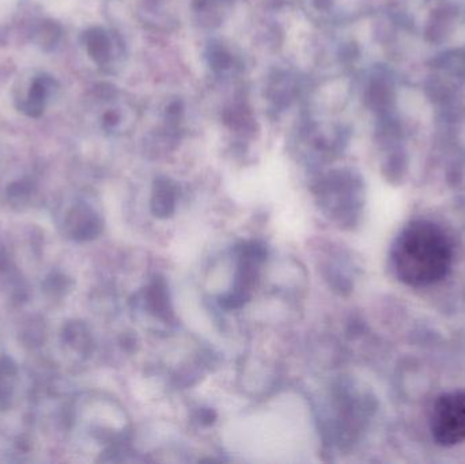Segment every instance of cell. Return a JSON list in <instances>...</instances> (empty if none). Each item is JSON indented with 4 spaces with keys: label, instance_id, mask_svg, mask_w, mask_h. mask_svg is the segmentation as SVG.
I'll return each mask as SVG.
<instances>
[{
    "label": "cell",
    "instance_id": "cell-1",
    "mask_svg": "<svg viewBox=\"0 0 465 464\" xmlns=\"http://www.w3.org/2000/svg\"><path fill=\"white\" fill-rule=\"evenodd\" d=\"M396 274L406 285L426 288L448 277L453 248L444 229L431 221L409 223L393 248Z\"/></svg>",
    "mask_w": 465,
    "mask_h": 464
},
{
    "label": "cell",
    "instance_id": "cell-2",
    "mask_svg": "<svg viewBox=\"0 0 465 464\" xmlns=\"http://www.w3.org/2000/svg\"><path fill=\"white\" fill-rule=\"evenodd\" d=\"M430 430L442 447H453L465 441V391L440 395L430 414Z\"/></svg>",
    "mask_w": 465,
    "mask_h": 464
},
{
    "label": "cell",
    "instance_id": "cell-4",
    "mask_svg": "<svg viewBox=\"0 0 465 464\" xmlns=\"http://www.w3.org/2000/svg\"><path fill=\"white\" fill-rule=\"evenodd\" d=\"M16 370L11 361L0 360V410H5L13 400Z\"/></svg>",
    "mask_w": 465,
    "mask_h": 464
},
{
    "label": "cell",
    "instance_id": "cell-3",
    "mask_svg": "<svg viewBox=\"0 0 465 464\" xmlns=\"http://www.w3.org/2000/svg\"><path fill=\"white\" fill-rule=\"evenodd\" d=\"M67 226L75 239H89L97 233V218L90 209H74L68 217Z\"/></svg>",
    "mask_w": 465,
    "mask_h": 464
}]
</instances>
